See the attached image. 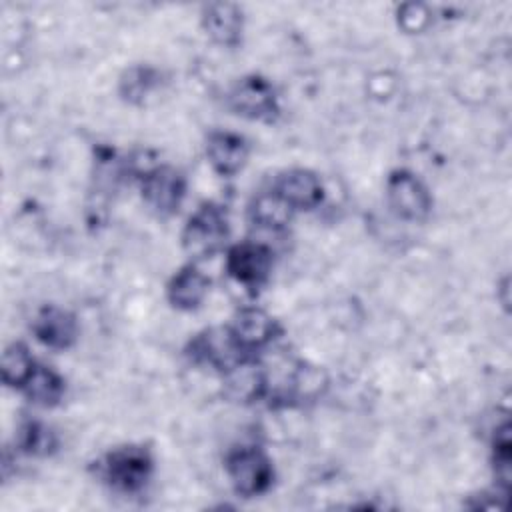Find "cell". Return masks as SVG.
Wrapping results in <instances>:
<instances>
[{
  "label": "cell",
  "instance_id": "9a60e30c",
  "mask_svg": "<svg viewBox=\"0 0 512 512\" xmlns=\"http://www.w3.org/2000/svg\"><path fill=\"white\" fill-rule=\"evenodd\" d=\"M28 400H32L38 406H54L60 402L64 394V380L60 374H56L52 368L38 366L22 386Z\"/></svg>",
  "mask_w": 512,
  "mask_h": 512
},
{
  "label": "cell",
  "instance_id": "277c9868",
  "mask_svg": "<svg viewBox=\"0 0 512 512\" xmlns=\"http://www.w3.org/2000/svg\"><path fill=\"white\" fill-rule=\"evenodd\" d=\"M390 210L408 222H420L430 214L432 196L424 182L410 170H394L386 180Z\"/></svg>",
  "mask_w": 512,
  "mask_h": 512
},
{
  "label": "cell",
  "instance_id": "e0dca14e",
  "mask_svg": "<svg viewBox=\"0 0 512 512\" xmlns=\"http://www.w3.org/2000/svg\"><path fill=\"white\" fill-rule=\"evenodd\" d=\"M36 362L30 356L28 348L20 342H12L4 348L2 354V380L8 386L14 388H22L26 384V380L30 378V374L34 372Z\"/></svg>",
  "mask_w": 512,
  "mask_h": 512
},
{
  "label": "cell",
  "instance_id": "2e32d148",
  "mask_svg": "<svg viewBox=\"0 0 512 512\" xmlns=\"http://www.w3.org/2000/svg\"><path fill=\"white\" fill-rule=\"evenodd\" d=\"M292 212L294 210L284 200H280L272 190L256 196L250 206L252 222L268 230H282L290 222Z\"/></svg>",
  "mask_w": 512,
  "mask_h": 512
},
{
  "label": "cell",
  "instance_id": "7a4b0ae2",
  "mask_svg": "<svg viewBox=\"0 0 512 512\" xmlns=\"http://www.w3.org/2000/svg\"><path fill=\"white\" fill-rule=\"evenodd\" d=\"M98 474L114 490L136 492L152 474V458L142 446L116 448L98 462Z\"/></svg>",
  "mask_w": 512,
  "mask_h": 512
},
{
  "label": "cell",
  "instance_id": "6da1fadb",
  "mask_svg": "<svg viewBox=\"0 0 512 512\" xmlns=\"http://www.w3.org/2000/svg\"><path fill=\"white\" fill-rule=\"evenodd\" d=\"M228 218L222 206L202 204L182 230V246L194 258H210L228 238Z\"/></svg>",
  "mask_w": 512,
  "mask_h": 512
},
{
  "label": "cell",
  "instance_id": "52a82bcc",
  "mask_svg": "<svg viewBox=\"0 0 512 512\" xmlns=\"http://www.w3.org/2000/svg\"><path fill=\"white\" fill-rule=\"evenodd\" d=\"M190 354L194 360L210 364L224 372L248 358V352L240 348L230 328L204 330L190 342Z\"/></svg>",
  "mask_w": 512,
  "mask_h": 512
},
{
  "label": "cell",
  "instance_id": "d6986e66",
  "mask_svg": "<svg viewBox=\"0 0 512 512\" xmlns=\"http://www.w3.org/2000/svg\"><path fill=\"white\" fill-rule=\"evenodd\" d=\"M18 444L28 454H48L56 446V440H54V434L50 432V428H46L44 424L26 422L20 428Z\"/></svg>",
  "mask_w": 512,
  "mask_h": 512
},
{
  "label": "cell",
  "instance_id": "5bb4252c",
  "mask_svg": "<svg viewBox=\"0 0 512 512\" xmlns=\"http://www.w3.org/2000/svg\"><path fill=\"white\" fill-rule=\"evenodd\" d=\"M208 294V278L196 266L180 268L168 284V300L178 310H194Z\"/></svg>",
  "mask_w": 512,
  "mask_h": 512
},
{
  "label": "cell",
  "instance_id": "30bf717a",
  "mask_svg": "<svg viewBox=\"0 0 512 512\" xmlns=\"http://www.w3.org/2000/svg\"><path fill=\"white\" fill-rule=\"evenodd\" d=\"M32 332L44 346L54 350H66L76 342L78 324L70 312L58 306H46L36 314L32 322Z\"/></svg>",
  "mask_w": 512,
  "mask_h": 512
},
{
  "label": "cell",
  "instance_id": "8992f818",
  "mask_svg": "<svg viewBox=\"0 0 512 512\" xmlns=\"http://www.w3.org/2000/svg\"><path fill=\"white\" fill-rule=\"evenodd\" d=\"M186 194L184 176L170 166H152L142 174V198L162 216L174 214Z\"/></svg>",
  "mask_w": 512,
  "mask_h": 512
},
{
  "label": "cell",
  "instance_id": "ffe728a7",
  "mask_svg": "<svg viewBox=\"0 0 512 512\" xmlns=\"http://www.w3.org/2000/svg\"><path fill=\"white\" fill-rule=\"evenodd\" d=\"M510 426L504 422L494 436V468H496V478L506 490L510 486Z\"/></svg>",
  "mask_w": 512,
  "mask_h": 512
},
{
  "label": "cell",
  "instance_id": "44dd1931",
  "mask_svg": "<svg viewBox=\"0 0 512 512\" xmlns=\"http://www.w3.org/2000/svg\"><path fill=\"white\" fill-rule=\"evenodd\" d=\"M430 20L426 6L422 4H404L398 10V22L406 32H420Z\"/></svg>",
  "mask_w": 512,
  "mask_h": 512
},
{
  "label": "cell",
  "instance_id": "3957f363",
  "mask_svg": "<svg viewBox=\"0 0 512 512\" xmlns=\"http://www.w3.org/2000/svg\"><path fill=\"white\" fill-rule=\"evenodd\" d=\"M226 472L240 496H258L266 492L274 478L270 458L254 446H242L226 456Z\"/></svg>",
  "mask_w": 512,
  "mask_h": 512
},
{
  "label": "cell",
  "instance_id": "ba28073f",
  "mask_svg": "<svg viewBox=\"0 0 512 512\" xmlns=\"http://www.w3.org/2000/svg\"><path fill=\"white\" fill-rule=\"evenodd\" d=\"M226 270L244 286H260L272 270V250L258 242H240L228 250Z\"/></svg>",
  "mask_w": 512,
  "mask_h": 512
},
{
  "label": "cell",
  "instance_id": "9c48e42d",
  "mask_svg": "<svg viewBox=\"0 0 512 512\" xmlns=\"http://www.w3.org/2000/svg\"><path fill=\"white\" fill-rule=\"evenodd\" d=\"M272 192L292 210H312L324 198L320 178L304 168H292L278 174L272 184Z\"/></svg>",
  "mask_w": 512,
  "mask_h": 512
},
{
  "label": "cell",
  "instance_id": "5b68a950",
  "mask_svg": "<svg viewBox=\"0 0 512 512\" xmlns=\"http://www.w3.org/2000/svg\"><path fill=\"white\" fill-rule=\"evenodd\" d=\"M228 106L250 120L270 122L278 116V100L272 84L262 76H244L228 92Z\"/></svg>",
  "mask_w": 512,
  "mask_h": 512
},
{
  "label": "cell",
  "instance_id": "ac0fdd59",
  "mask_svg": "<svg viewBox=\"0 0 512 512\" xmlns=\"http://www.w3.org/2000/svg\"><path fill=\"white\" fill-rule=\"evenodd\" d=\"M158 86V72L150 66H134L120 80V94L128 102H142Z\"/></svg>",
  "mask_w": 512,
  "mask_h": 512
},
{
  "label": "cell",
  "instance_id": "4fadbf2b",
  "mask_svg": "<svg viewBox=\"0 0 512 512\" xmlns=\"http://www.w3.org/2000/svg\"><path fill=\"white\" fill-rule=\"evenodd\" d=\"M206 156L222 176H232L246 164L248 144L234 132H212L206 142Z\"/></svg>",
  "mask_w": 512,
  "mask_h": 512
},
{
  "label": "cell",
  "instance_id": "7c38bea8",
  "mask_svg": "<svg viewBox=\"0 0 512 512\" xmlns=\"http://www.w3.org/2000/svg\"><path fill=\"white\" fill-rule=\"evenodd\" d=\"M202 24L206 34L220 46L234 48L242 40V10L230 2H214L204 6Z\"/></svg>",
  "mask_w": 512,
  "mask_h": 512
},
{
  "label": "cell",
  "instance_id": "8fae6325",
  "mask_svg": "<svg viewBox=\"0 0 512 512\" xmlns=\"http://www.w3.org/2000/svg\"><path fill=\"white\" fill-rule=\"evenodd\" d=\"M228 328L240 348L248 354L266 346L276 336V320L260 308L240 310Z\"/></svg>",
  "mask_w": 512,
  "mask_h": 512
}]
</instances>
